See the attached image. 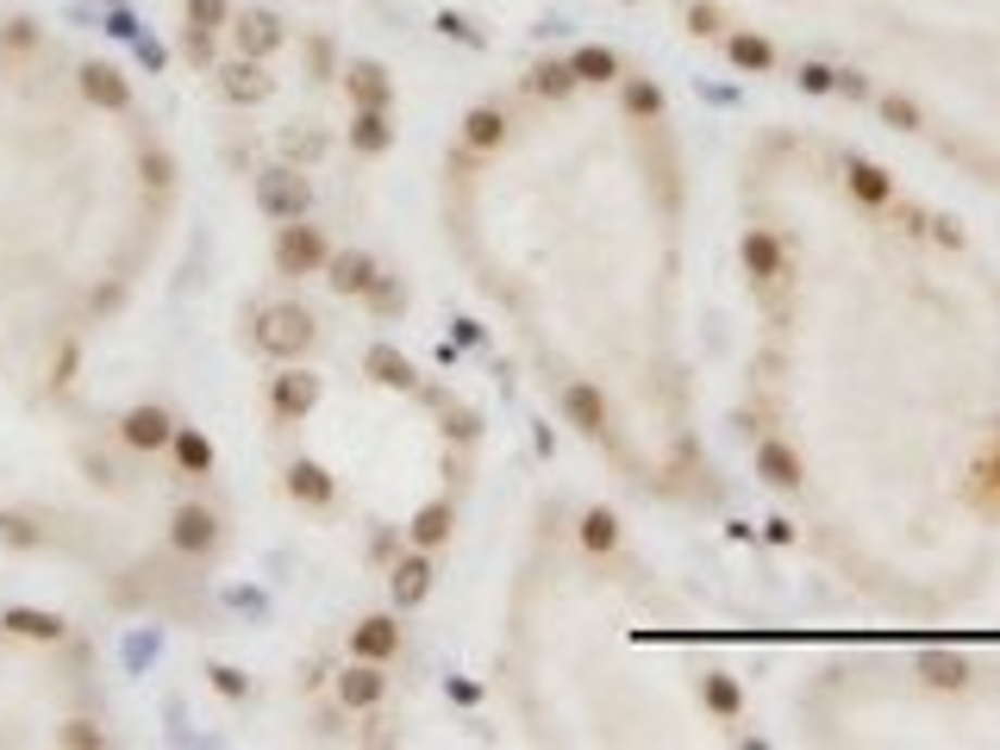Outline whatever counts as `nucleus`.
<instances>
[{
	"label": "nucleus",
	"mask_w": 1000,
	"mask_h": 750,
	"mask_svg": "<svg viewBox=\"0 0 1000 750\" xmlns=\"http://www.w3.org/2000/svg\"><path fill=\"white\" fill-rule=\"evenodd\" d=\"M307 345H313V320H307L300 307H270V313L257 320V350H263V357H300Z\"/></svg>",
	"instance_id": "1"
},
{
	"label": "nucleus",
	"mask_w": 1000,
	"mask_h": 750,
	"mask_svg": "<svg viewBox=\"0 0 1000 750\" xmlns=\"http://www.w3.org/2000/svg\"><path fill=\"white\" fill-rule=\"evenodd\" d=\"M320 263H325V238H320V232L300 225V220L282 225V238H275V270H282V275H313Z\"/></svg>",
	"instance_id": "2"
},
{
	"label": "nucleus",
	"mask_w": 1000,
	"mask_h": 750,
	"mask_svg": "<svg viewBox=\"0 0 1000 750\" xmlns=\"http://www.w3.org/2000/svg\"><path fill=\"white\" fill-rule=\"evenodd\" d=\"M307 200H313V195H307V182H300L295 170H270L263 182H257V207H263L270 220H300Z\"/></svg>",
	"instance_id": "3"
},
{
	"label": "nucleus",
	"mask_w": 1000,
	"mask_h": 750,
	"mask_svg": "<svg viewBox=\"0 0 1000 750\" xmlns=\"http://www.w3.org/2000/svg\"><path fill=\"white\" fill-rule=\"evenodd\" d=\"M563 413H570L575 432L600 438V425H607V400H600L595 382H570V388H563Z\"/></svg>",
	"instance_id": "4"
},
{
	"label": "nucleus",
	"mask_w": 1000,
	"mask_h": 750,
	"mask_svg": "<svg viewBox=\"0 0 1000 750\" xmlns=\"http://www.w3.org/2000/svg\"><path fill=\"white\" fill-rule=\"evenodd\" d=\"M313 400H320V382H313L307 370L275 375V413H282V420H300V413H313Z\"/></svg>",
	"instance_id": "5"
},
{
	"label": "nucleus",
	"mask_w": 1000,
	"mask_h": 750,
	"mask_svg": "<svg viewBox=\"0 0 1000 750\" xmlns=\"http://www.w3.org/2000/svg\"><path fill=\"white\" fill-rule=\"evenodd\" d=\"M175 438V425L163 407H132L125 413V445H138V450H157V445H170Z\"/></svg>",
	"instance_id": "6"
},
{
	"label": "nucleus",
	"mask_w": 1000,
	"mask_h": 750,
	"mask_svg": "<svg viewBox=\"0 0 1000 750\" xmlns=\"http://www.w3.org/2000/svg\"><path fill=\"white\" fill-rule=\"evenodd\" d=\"M350 650H357L363 663H382V657L400 650V625L395 620H363L357 632H350Z\"/></svg>",
	"instance_id": "7"
},
{
	"label": "nucleus",
	"mask_w": 1000,
	"mask_h": 750,
	"mask_svg": "<svg viewBox=\"0 0 1000 750\" xmlns=\"http://www.w3.org/2000/svg\"><path fill=\"white\" fill-rule=\"evenodd\" d=\"M232 38H238V50H245V57H257V63H263V57L282 45V25H275V13H245V20L232 25Z\"/></svg>",
	"instance_id": "8"
},
{
	"label": "nucleus",
	"mask_w": 1000,
	"mask_h": 750,
	"mask_svg": "<svg viewBox=\"0 0 1000 750\" xmlns=\"http://www.w3.org/2000/svg\"><path fill=\"white\" fill-rule=\"evenodd\" d=\"M745 270L763 282V288H775L782 282V245H775L770 232H745Z\"/></svg>",
	"instance_id": "9"
},
{
	"label": "nucleus",
	"mask_w": 1000,
	"mask_h": 750,
	"mask_svg": "<svg viewBox=\"0 0 1000 750\" xmlns=\"http://www.w3.org/2000/svg\"><path fill=\"white\" fill-rule=\"evenodd\" d=\"M332 288H338V295H370V288H375V263L363 257V250L332 257Z\"/></svg>",
	"instance_id": "10"
},
{
	"label": "nucleus",
	"mask_w": 1000,
	"mask_h": 750,
	"mask_svg": "<svg viewBox=\"0 0 1000 750\" xmlns=\"http://www.w3.org/2000/svg\"><path fill=\"white\" fill-rule=\"evenodd\" d=\"M0 625H7V632H20V638H32V645L63 638V620H57V613H38V607H13V613H0Z\"/></svg>",
	"instance_id": "11"
},
{
	"label": "nucleus",
	"mask_w": 1000,
	"mask_h": 750,
	"mask_svg": "<svg viewBox=\"0 0 1000 750\" xmlns=\"http://www.w3.org/2000/svg\"><path fill=\"white\" fill-rule=\"evenodd\" d=\"M82 95L95 100V107H113V113H120V107H132V88H125L113 70H100V63H88V70H82Z\"/></svg>",
	"instance_id": "12"
},
{
	"label": "nucleus",
	"mask_w": 1000,
	"mask_h": 750,
	"mask_svg": "<svg viewBox=\"0 0 1000 750\" xmlns=\"http://www.w3.org/2000/svg\"><path fill=\"white\" fill-rule=\"evenodd\" d=\"M757 475H763L770 488H800V457L788 445H763L757 450Z\"/></svg>",
	"instance_id": "13"
},
{
	"label": "nucleus",
	"mask_w": 1000,
	"mask_h": 750,
	"mask_svg": "<svg viewBox=\"0 0 1000 750\" xmlns=\"http://www.w3.org/2000/svg\"><path fill=\"white\" fill-rule=\"evenodd\" d=\"M432 588V563L425 557H400L395 563V607H420Z\"/></svg>",
	"instance_id": "14"
},
{
	"label": "nucleus",
	"mask_w": 1000,
	"mask_h": 750,
	"mask_svg": "<svg viewBox=\"0 0 1000 750\" xmlns=\"http://www.w3.org/2000/svg\"><path fill=\"white\" fill-rule=\"evenodd\" d=\"M363 370H370L382 388H413V363H407L400 350H388V345H375L370 357H363Z\"/></svg>",
	"instance_id": "15"
},
{
	"label": "nucleus",
	"mask_w": 1000,
	"mask_h": 750,
	"mask_svg": "<svg viewBox=\"0 0 1000 750\" xmlns=\"http://www.w3.org/2000/svg\"><path fill=\"white\" fill-rule=\"evenodd\" d=\"M345 82H350V100L357 107H388V70L382 63H357Z\"/></svg>",
	"instance_id": "16"
},
{
	"label": "nucleus",
	"mask_w": 1000,
	"mask_h": 750,
	"mask_svg": "<svg viewBox=\"0 0 1000 750\" xmlns=\"http://www.w3.org/2000/svg\"><path fill=\"white\" fill-rule=\"evenodd\" d=\"M382 675H375V663H357L350 675H338V695H345V707H375L382 700Z\"/></svg>",
	"instance_id": "17"
},
{
	"label": "nucleus",
	"mask_w": 1000,
	"mask_h": 750,
	"mask_svg": "<svg viewBox=\"0 0 1000 750\" xmlns=\"http://www.w3.org/2000/svg\"><path fill=\"white\" fill-rule=\"evenodd\" d=\"M288 495L307 500V507H325V500H332V475H325L320 463H295V470H288Z\"/></svg>",
	"instance_id": "18"
},
{
	"label": "nucleus",
	"mask_w": 1000,
	"mask_h": 750,
	"mask_svg": "<svg viewBox=\"0 0 1000 750\" xmlns=\"http://www.w3.org/2000/svg\"><path fill=\"white\" fill-rule=\"evenodd\" d=\"M225 95L232 100H263L270 95V75L257 70V57H238V63L225 70Z\"/></svg>",
	"instance_id": "19"
},
{
	"label": "nucleus",
	"mask_w": 1000,
	"mask_h": 750,
	"mask_svg": "<svg viewBox=\"0 0 1000 750\" xmlns=\"http://www.w3.org/2000/svg\"><path fill=\"white\" fill-rule=\"evenodd\" d=\"M850 195L870 200V207H882V200L895 195V182H888V170H882V163H863V157H857V163H850Z\"/></svg>",
	"instance_id": "20"
},
{
	"label": "nucleus",
	"mask_w": 1000,
	"mask_h": 750,
	"mask_svg": "<svg viewBox=\"0 0 1000 750\" xmlns=\"http://www.w3.org/2000/svg\"><path fill=\"white\" fill-rule=\"evenodd\" d=\"M388 138H395V132H388V113H382V107H357L350 145H357V150H388Z\"/></svg>",
	"instance_id": "21"
},
{
	"label": "nucleus",
	"mask_w": 1000,
	"mask_h": 750,
	"mask_svg": "<svg viewBox=\"0 0 1000 750\" xmlns=\"http://www.w3.org/2000/svg\"><path fill=\"white\" fill-rule=\"evenodd\" d=\"M175 545L207 550L213 545V513H207V507H182V513H175Z\"/></svg>",
	"instance_id": "22"
},
{
	"label": "nucleus",
	"mask_w": 1000,
	"mask_h": 750,
	"mask_svg": "<svg viewBox=\"0 0 1000 750\" xmlns=\"http://www.w3.org/2000/svg\"><path fill=\"white\" fill-rule=\"evenodd\" d=\"M570 75H575V82H613V75H620V57L600 50V45H588V50H575V57H570Z\"/></svg>",
	"instance_id": "23"
},
{
	"label": "nucleus",
	"mask_w": 1000,
	"mask_h": 750,
	"mask_svg": "<svg viewBox=\"0 0 1000 750\" xmlns=\"http://www.w3.org/2000/svg\"><path fill=\"white\" fill-rule=\"evenodd\" d=\"M450 525H457V520H450V500H432L420 520H413V545H420V550L445 545V538H450Z\"/></svg>",
	"instance_id": "24"
},
{
	"label": "nucleus",
	"mask_w": 1000,
	"mask_h": 750,
	"mask_svg": "<svg viewBox=\"0 0 1000 750\" xmlns=\"http://www.w3.org/2000/svg\"><path fill=\"white\" fill-rule=\"evenodd\" d=\"M463 138H470L475 150H500V138H507V120H500L495 107H475L470 120H463Z\"/></svg>",
	"instance_id": "25"
},
{
	"label": "nucleus",
	"mask_w": 1000,
	"mask_h": 750,
	"mask_svg": "<svg viewBox=\"0 0 1000 750\" xmlns=\"http://www.w3.org/2000/svg\"><path fill=\"white\" fill-rule=\"evenodd\" d=\"M700 695H707V707H713L720 720H738V707H745V695H738V682H732V675H707V682H700Z\"/></svg>",
	"instance_id": "26"
},
{
	"label": "nucleus",
	"mask_w": 1000,
	"mask_h": 750,
	"mask_svg": "<svg viewBox=\"0 0 1000 750\" xmlns=\"http://www.w3.org/2000/svg\"><path fill=\"white\" fill-rule=\"evenodd\" d=\"M175 463H182L188 475H207L213 470V445H207L200 432H175Z\"/></svg>",
	"instance_id": "27"
},
{
	"label": "nucleus",
	"mask_w": 1000,
	"mask_h": 750,
	"mask_svg": "<svg viewBox=\"0 0 1000 750\" xmlns=\"http://www.w3.org/2000/svg\"><path fill=\"white\" fill-rule=\"evenodd\" d=\"M725 57H732L738 70H770V63H775V50L763 45V38H750V32H738V38L725 45Z\"/></svg>",
	"instance_id": "28"
},
{
	"label": "nucleus",
	"mask_w": 1000,
	"mask_h": 750,
	"mask_svg": "<svg viewBox=\"0 0 1000 750\" xmlns=\"http://www.w3.org/2000/svg\"><path fill=\"white\" fill-rule=\"evenodd\" d=\"M582 545H588V550H613V545H620V520H613V513H588V520H582Z\"/></svg>",
	"instance_id": "29"
},
{
	"label": "nucleus",
	"mask_w": 1000,
	"mask_h": 750,
	"mask_svg": "<svg viewBox=\"0 0 1000 750\" xmlns=\"http://www.w3.org/2000/svg\"><path fill=\"white\" fill-rule=\"evenodd\" d=\"M625 113H632V120H657V113H663L657 82H632V88H625Z\"/></svg>",
	"instance_id": "30"
},
{
	"label": "nucleus",
	"mask_w": 1000,
	"mask_h": 750,
	"mask_svg": "<svg viewBox=\"0 0 1000 750\" xmlns=\"http://www.w3.org/2000/svg\"><path fill=\"white\" fill-rule=\"evenodd\" d=\"M532 88H538V95H550V100H563L575 88V75H570V63H545V70L532 75Z\"/></svg>",
	"instance_id": "31"
},
{
	"label": "nucleus",
	"mask_w": 1000,
	"mask_h": 750,
	"mask_svg": "<svg viewBox=\"0 0 1000 750\" xmlns=\"http://www.w3.org/2000/svg\"><path fill=\"white\" fill-rule=\"evenodd\" d=\"M882 120L900 125V132H913V125H920V107H913V100H900V95H882Z\"/></svg>",
	"instance_id": "32"
},
{
	"label": "nucleus",
	"mask_w": 1000,
	"mask_h": 750,
	"mask_svg": "<svg viewBox=\"0 0 1000 750\" xmlns=\"http://www.w3.org/2000/svg\"><path fill=\"white\" fill-rule=\"evenodd\" d=\"M188 25H200V32L225 25V0H188Z\"/></svg>",
	"instance_id": "33"
},
{
	"label": "nucleus",
	"mask_w": 1000,
	"mask_h": 750,
	"mask_svg": "<svg viewBox=\"0 0 1000 750\" xmlns=\"http://www.w3.org/2000/svg\"><path fill=\"white\" fill-rule=\"evenodd\" d=\"M925 675H932L938 688H957V682H963V663H957V657H925Z\"/></svg>",
	"instance_id": "34"
},
{
	"label": "nucleus",
	"mask_w": 1000,
	"mask_h": 750,
	"mask_svg": "<svg viewBox=\"0 0 1000 750\" xmlns=\"http://www.w3.org/2000/svg\"><path fill=\"white\" fill-rule=\"evenodd\" d=\"M800 88L807 95H825V88H838V75L825 70V63H800Z\"/></svg>",
	"instance_id": "35"
},
{
	"label": "nucleus",
	"mask_w": 1000,
	"mask_h": 750,
	"mask_svg": "<svg viewBox=\"0 0 1000 750\" xmlns=\"http://www.w3.org/2000/svg\"><path fill=\"white\" fill-rule=\"evenodd\" d=\"M63 745H75V750H95V745H100V725H88V720L63 725Z\"/></svg>",
	"instance_id": "36"
},
{
	"label": "nucleus",
	"mask_w": 1000,
	"mask_h": 750,
	"mask_svg": "<svg viewBox=\"0 0 1000 750\" xmlns=\"http://www.w3.org/2000/svg\"><path fill=\"white\" fill-rule=\"evenodd\" d=\"M370 300H375V313H400V288H395V282H382V275H375Z\"/></svg>",
	"instance_id": "37"
},
{
	"label": "nucleus",
	"mask_w": 1000,
	"mask_h": 750,
	"mask_svg": "<svg viewBox=\"0 0 1000 750\" xmlns=\"http://www.w3.org/2000/svg\"><path fill=\"white\" fill-rule=\"evenodd\" d=\"M0 538H7V545H32V525H25V520H0Z\"/></svg>",
	"instance_id": "38"
},
{
	"label": "nucleus",
	"mask_w": 1000,
	"mask_h": 750,
	"mask_svg": "<svg viewBox=\"0 0 1000 750\" xmlns=\"http://www.w3.org/2000/svg\"><path fill=\"white\" fill-rule=\"evenodd\" d=\"M213 682H220V695H245V675L238 670H213Z\"/></svg>",
	"instance_id": "39"
},
{
	"label": "nucleus",
	"mask_w": 1000,
	"mask_h": 750,
	"mask_svg": "<svg viewBox=\"0 0 1000 750\" xmlns=\"http://www.w3.org/2000/svg\"><path fill=\"white\" fill-rule=\"evenodd\" d=\"M688 25H695V32H720V13H713V7H695V13H688Z\"/></svg>",
	"instance_id": "40"
},
{
	"label": "nucleus",
	"mask_w": 1000,
	"mask_h": 750,
	"mask_svg": "<svg viewBox=\"0 0 1000 750\" xmlns=\"http://www.w3.org/2000/svg\"><path fill=\"white\" fill-rule=\"evenodd\" d=\"M207 50H213V45H207V32H200V25H188V57H195V63H207Z\"/></svg>",
	"instance_id": "41"
},
{
	"label": "nucleus",
	"mask_w": 1000,
	"mask_h": 750,
	"mask_svg": "<svg viewBox=\"0 0 1000 750\" xmlns=\"http://www.w3.org/2000/svg\"><path fill=\"white\" fill-rule=\"evenodd\" d=\"M988 488H1000V457H995V463H988Z\"/></svg>",
	"instance_id": "42"
}]
</instances>
